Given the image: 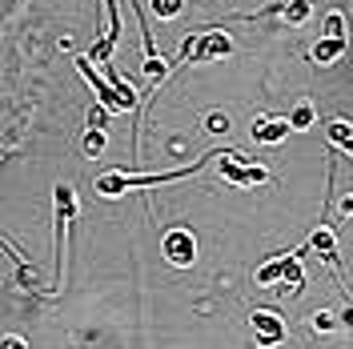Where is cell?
Here are the masks:
<instances>
[{"label":"cell","instance_id":"obj_20","mask_svg":"<svg viewBox=\"0 0 353 349\" xmlns=\"http://www.w3.org/2000/svg\"><path fill=\"white\" fill-rule=\"evenodd\" d=\"M209 129H213V132H225V129H229V121H225V117H217V112H213V117H209Z\"/></svg>","mask_w":353,"mask_h":349},{"label":"cell","instance_id":"obj_1","mask_svg":"<svg viewBox=\"0 0 353 349\" xmlns=\"http://www.w3.org/2000/svg\"><path fill=\"white\" fill-rule=\"evenodd\" d=\"M221 153H225V149H213V153H205L201 161L185 165V169H169V173H125V169H109V173H101L97 181H92V189H97L101 197H121V193H129V189L169 185V181H181V177H189V173H201L205 161H213V157H221Z\"/></svg>","mask_w":353,"mask_h":349},{"label":"cell","instance_id":"obj_7","mask_svg":"<svg viewBox=\"0 0 353 349\" xmlns=\"http://www.w3.org/2000/svg\"><path fill=\"white\" fill-rule=\"evenodd\" d=\"M309 253H317L321 261L330 265L333 273H337V281H341V289H350V281H345V273H341V257H337V233H333V225L325 217L317 221V229L309 233Z\"/></svg>","mask_w":353,"mask_h":349},{"label":"cell","instance_id":"obj_2","mask_svg":"<svg viewBox=\"0 0 353 349\" xmlns=\"http://www.w3.org/2000/svg\"><path fill=\"white\" fill-rule=\"evenodd\" d=\"M305 253H309V245L293 249V253H273V257L253 273V281L261 285V289H269V285H289V293L301 297V293H305V273H301V257H305Z\"/></svg>","mask_w":353,"mask_h":349},{"label":"cell","instance_id":"obj_16","mask_svg":"<svg viewBox=\"0 0 353 349\" xmlns=\"http://www.w3.org/2000/svg\"><path fill=\"white\" fill-rule=\"evenodd\" d=\"M181 4H185V0H149V8H153L161 21H173L176 12H181Z\"/></svg>","mask_w":353,"mask_h":349},{"label":"cell","instance_id":"obj_8","mask_svg":"<svg viewBox=\"0 0 353 349\" xmlns=\"http://www.w3.org/2000/svg\"><path fill=\"white\" fill-rule=\"evenodd\" d=\"M161 253H165V261L169 265L189 269V265L197 261V237H193L189 229H169L165 241H161Z\"/></svg>","mask_w":353,"mask_h":349},{"label":"cell","instance_id":"obj_19","mask_svg":"<svg viewBox=\"0 0 353 349\" xmlns=\"http://www.w3.org/2000/svg\"><path fill=\"white\" fill-rule=\"evenodd\" d=\"M341 326H345V329L353 333V293H350V289H345V309H341Z\"/></svg>","mask_w":353,"mask_h":349},{"label":"cell","instance_id":"obj_13","mask_svg":"<svg viewBox=\"0 0 353 349\" xmlns=\"http://www.w3.org/2000/svg\"><path fill=\"white\" fill-rule=\"evenodd\" d=\"M309 8H313V0H289V4H281V17H285V24H305Z\"/></svg>","mask_w":353,"mask_h":349},{"label":"cell","instance_id":"obj_22","mask_svg":"<svg viewBox=\"0 0 353 349\" xmlns=\"http://www.w3.org/2000/svg\"><path fill=\"white\" fill-rule=\"evenodd\" d=\"M341 213H345V217L353 213V197H345V201H341Z\"/></svg>","mask_w":353,"mask_h":349},{"label":"cell","instance_id":"obj_15","mask_svg":"<svg viewBox=\"0 0 353 349\" xmlns=\"http://www.w3.org/2000/svg\"><path fill=\"white\" fill-rule=\"evenodd\" d=\"M313 117H317V112H313V105H309V101H301L297 109L289 112V125L301 132V129H309V125H313Z\"/></svg>","mask_w":353,"mask_h":349},{"label":"cell","instance_id":"obj_11","mask_svg":"<svg viewBox=\"0 0 353 349\" xmlns=\"http://www.w3.org/2000/svg\"><path fill=\"white\" fill-rule=\"evenodd\" d=\"M345 48H350V37H321L313 44V61L317 65H333L337 57H345Z\"/></svg>","mask_w":353,"mask_h":349},{"label":"cell","instance_id":"obj_12","mask_svg":"<svg viewBox=\"0 0 353 349\" xmlns=\"http://www.w3.org/2000/svg\"><path fill=\"white\" fill-rule=\"evenodd\" d=\"M325 132H330V141L341 149V153L353 157V125H345V121H330V125H325Z\"/></svg>","mask_w":353,"mask_h":349},{"label":"cell","instance_id":"obj_6","mask_svg":"<svg viewBox=\"0 0 353 349\" xmlns=\"http://www.w3.org/2000/svg\"><path fill=\"white\" fill-rule=\"evenodd\" d=\"M221 173H225V181H233V185H265L269 181V169L265 165H253L237 149H225L221 153Z\"/></svg>","mask_w":353,"mask_h":349},{"label":"cell","instance_id":"obj_14","mask_svg":"<svg viewBox=\"0 0 353 349\" xmlns=\"http://www.w3.org/2000/svg\"><path fill=\"white\" fill-rule=\"evenodd\" d=\"M105 145H109V132L97 129V125H88V132H85V153L88 157H101V153H105Z\"/></svg>","mask_w":353,"mask_h":349},{"label":"cell","instance_id":"obj_4","mask_svg":"<svg viewBox=\"0 0 353 349\" xmlns=\"http://www.w3.org/2000/svg\"><path fill=\"white\" fill-rule=\"evenodd\" d=\"M57 201V289L65 285V241H68V225L77 221V193L72 185H57L52 189Z\"/></svg>","mask_w":353,"mask_h":349},{"label":"cell","instance_id":"obj_10","mask_svg":"<svg viewBox=\"0 0 353 349\" xmlns=\"http://www.w3.org/2000/svg\"><path fill=\"white\" fill-rule=\"evenodd\" d=\"M285 132H293L289 117H257L253 129H249V137H253L257 145H277V141H285Z\"/></svg>","mask_w":353,"mask_h":349},{"label":"cell","instance_id":"obj_17","mask_svg":"<svg viewBox=\"0 0 353 349\" xmlns=\"http://www.w3.org/2000/svg\"><path fill=\"white\" fill-rule=\"evenodd\" d=\"M325 37H350V32H345V12L333 8L330 17H325Z\"/></svg>","mask_w":353,"mask_h":349},{"label":"cell","instance_id":"obj_9","mask_svg":"<svg viewBox=\"0 0 353 349\" xmlns=\"http://www.w3.org/2000/svg\"><path fill=\"white\" fill-rule=\"evenodd\" d=\"M249 326H253V341L257 349H273L285 341V321L277 317V313H269V309H253V317H249Z\"/></svg>","mask_w":353,"mask_h":349},{"label":"cell","instance_id":"obj_21","mask_svg":"<svg viewBox=\"0 0 353 349\" xmlns=\"http://www.w3.org/2000/svg\"><path fill=\"white\" fill-rule=\"evenodd\" d=\"M0 349H28V346H24L21 337H12V333H8V337H4V341H0Z\"/></svg>","mask_w":353,"mask_h":349},{"label":"cell","instance_id":"obj_5","mask_svg":"<svg viewBox=\"0 0 353 349\" xmlns=\"http://www.w3.org/2000/svg\"><path fill=\"white\" fill-rule=\"evenodd\" d=\"M77 72H81V77L88 81L92 97H97L105 109H112V112H129V101H125V97L112 88L109 77H101V72H97V61H92V57H77Z\"/></svg>","mask_w":353,"mask_h":349},{"label":"cell","instance_id":"obj_3","mask_svg":"<svg viewBox=\"0 0 353 349\" xmlns=\"http://www.w3.org/2000/svg\"><path fill=\"white\" fill-rule=\"evenodd\" d=\"M237 44L225 28H205V32H193L189 41L181 44V57L173 65H205V61H217V57H233Z\"/></svg>","mask_w":353,"mask_h":349},{"label":"cell","instance_id":"obj_18","mask_svg":"<svg viewBox=\"0 0 353 349\" xmlns=\"http://www.w3.org/2000/svg\"><path fill=\"white\" fill-rule=\"evenodd\" d=\"M309 326H313V329H333V326H337V317L321 309V313H313V321H309Z\"/></svg>","mask_w":353,"mask_h":349}]
</instances>
